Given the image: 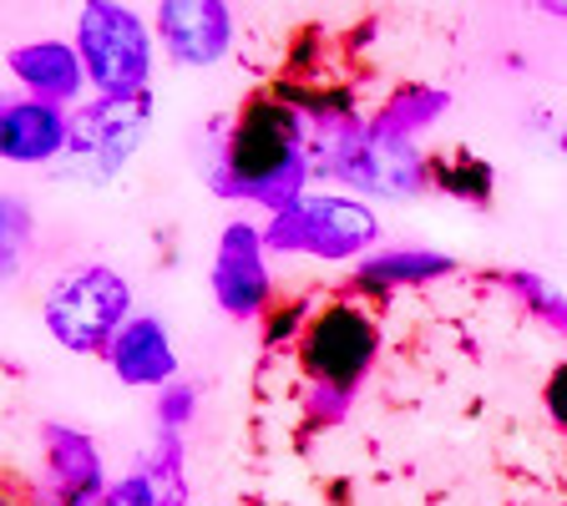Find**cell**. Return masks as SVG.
Returning <instances> with one entry per match:
<instances>
[{
	"label": "cell",
	"mask_w": 567,
	"mask_h": 506,
	"mask_svg": "<svg viewBox=\"0 0 567 506\" xmlns=\"http://www.w3.org/2000/svg\"><path fill=\"white\" fill-rule=\"evenodd\" d=\"M6 218H11V228H6V269L16 273V264H21V244H25V224H21V203H6Z\"/></svg>",
	"instance_id": "cell-19"
},
{
	"label": "cell",
	"mask_w": 567,
	"mask_h": 506,
	"mask_svg": "<svg viewBox=\"0 0 567 506\" xmlns=\"http://www.w3.org/2000/svg\"><path fill=\"white\" fill-rule=\"evenodd\" d=\"M309 173H315V163H309L305 117L284 96H259L238 112L224 142V163L213 173V188L224 198H248L279 213L309 193Z\"/></svg>",
	"instance_id": "cell-1"
},
{
	"label": "cell",
	"mask_w": 567,
	"mask_h": 506,
	"mask_svg": "<svg viewBox=\"0 0 567 506\" xmlns=\"http://www.w3.org/2000/svg\"><path fill=\"white\" fill-rule=\"evenodd\" d=\"M563 142H567V137H563Z\"/></svg>",
	"instance_id": "cell-21"
},
{
	"label": "cell",
	"mask_w": 567,
	"mask_h": 506,
	"mask_svg": "<svg viewBox=\"0 0 567 506\" xmlns=\"http://www.w3.org/2000/svg\"><path fill=\"white\" fill-rule=\"evenodd\" d=\"M47 446V472H51V496L76 502V496H106V472H102V451L92 446V436L71 431V425H47L41 431Z\"/></svg>",
	"instance_id": "cell-12"
},
{
	"label": "cell",
	"mask_w": 567,
	"mask_h": 506,
	"mask_svg": "<svg viewBox=\"0 0 567 506\" xmlns=\"http://www.w3.org/2000/svg\"><path fill=\"white\" fill-rule=\"evenodd\" d=\"M269 244H264L259 224H228L213 254V299L234 319H254L269 304V264H264Z\"/></svg>",
	"instance_id": "cell-7"
},
{
	"label": "cell",
	"mask_w": 567,
	"mask_h": 506,
	"mask_svg": "<svg viewBox=\"0 0 567 506\" xmlns=\"http://www.w3.org/2000/svg\"><path fill=\"white\" fill-rule=\"evenodd\" d=\"M157 41L177 66H213L228 56L234 11L224 0H163L157 6Z\"/></svg>",
	"instance_id": "cell-8"
},
{
	"label": "cell",
	"mask_w": 567,
	"mask_h": 506,
	"mask_svg": "<svg viewBox=\"0 0 567 506\" xmlns=\"http://www.w3.org/2000/svg\"><path fill=\"white\" fill-rule=\"evenodd\" d=\"M102 506H173V502H167V492L157 486L153 472H132V476L106 486Z\"/></svg>",
	"instance_id": "cell-15"
},
{
	"label": "cell",
	"mask_w": 567,
	"mask_h": 506,
	"mask_svg": "<svg viewBox=\"0 0 567 506\" xmlns=\"http://www.w3.org/2000/svg\"><path fill=\"white\" fill-rule=\"evenodd\" d=\"M147 137V96L137 102H96L71 112V147H66V173L86 177V183H112L132 153Z\"/></svg>",
	"instance_id": "cell-6"
},
{
	"label": "cell",
	"mask_w": 567,
	"mask_h": 506,
	"mask_svg": "<svg viewBox=\"0 0 567 506\" xmlns=\"http://www.w3.org/2000/svg\"><path fill=\"white\" fill-rule=\"evenodd\" d=\"M188 411H193V390L167 385L163 401H157V421H163V431H177V425L188 421Z\"/></svg>",
	"instance_id": "cell-17"
},
{
	"label": "cell",
	"mask_w": 567,
	"mask_h": 506,
	"mask_svg": "<svg viewBox=\"0 0 567 506\" xmlns=\"http://www.w3.org/2000/svg\"><path fill=\"white\" fill-rule=\"evenodd\" d=\"M512 289H517V295L527 299L532 309H543V314L553 319L557 330L567 334V299H563V295H553V289H547L543 279H532V273H512Z\"/></svg>",
	"instance_id": "cell-16"
},
{
	"label": "cell",
	"mask_w": 567,
	"mask_h": 506,
	"mask_svg": "<svg viewBox=\"0 0 567 506\" xmlns=\"http://www.w3.org/2000/svg\"><path fill=\"white\" fill-rule=\"evenodd\" d=\"M431 177H441L456 198H486L492 193V167L476 163V157H451V163H436Z\"/></svg>",
	"instance_id": "cell-14"
},
{
	"label": "cell",
	"mask_w": 567,
	"mask_h": 506,
	"mask_svg": "<svg viewBox=\"0 0 567 506\" xmlns=\"http://www.w3.org/2000/svg\"><path fill=\"white\" fill-rule=\"evenodd\" d=\"M380 238V218L365 203L344 198V193H305L289 208L269 213L264 244L269 254H305V259L344 264L360 259Z\"/></svg>",
	"instance_id": "cell-3"
},
{
	"label": "cell",
	"mask_w": 567,
	"mask_h": 506,
	"mask_svg": "<svg viewBox=\"0 0 567 506\" xmlns=\"http://www.w3.org/2000/svg\"><path fill=\"white\" fill-rule=\"evenodd\" d=\"M76 51L86 66V86L106 102H137L153 82V31L137 11L92 0L76 16Z\"/></svg>",
	"instance_id": "cell-2"
},
{
	"label": "cell",
	"mask_w": 567,
	"mask_h": 506,
	"mask_svg": "<svg viewBox=\"0 0 567 506\" xmlns=\"http://www.w3.org/2000/svg\"><path fill=\"white\" fill-rule=\"evenodd\" d=\"M375 350H380L375 319H370L365 304H350V299L324 304L299 334V360H305L309 380L319 390H340V395H350L365 380Z\"/></svg>",
	"instance_id": "cell-5"
},
{
	"label": "cell",
	"mask_w": 567,
	"mask_h": 506,
	"mask_svg": "<svg viewBox=\"0 0 567 506\" xmlns=\"http://www.w3.org/2000/svg\"><path fill=\"white\" fill-rule=\"evenodd\" d=\"M106 365H112V375L132 390H167L173 385L177 354H173V340H167V330H163V319L132 314L127 324H122V334L112 340V350H106Z\"/></svg>",
	"instance_id": "cell-10"
},
{
	"label": "cell",
	"mask_w": 567,
	"mask_h": 506,
	"mask_svg": "<svg viewBox=\"0 0 567 506\" xmlns=\"http://www.w3.org/2000/svg\"><path fill=\"white\" fill-rule=\"evenodd\" d=\"M547 11H553V16H567V6H547Z\"/></svg>",
	"instance_id": "cell-20"
},
{
	"label": "cell",
	"mask_w": 567,
	"mask_h": 506,
	"mask_svg": "<svg viewBox=\"0 0 567 506\" xmlns=\"http://www.w3.org/2000/svg\"><path fill=\"white\" fill-rule=\"evenodd\" d=\"M132 319V289L117 269L86 264L47 295V330L71 354H106Z\"/></svg>",
	"instance_id": "cell-4"
},
{
	"label": "cell",
	"mask_w": 567,
	"mask_h": 506,
	"mask_svg": "<svg viewBox=\"0 0 567 506\" xmlns=\"http://www.w3.org/2000/svg\"><path fill=\"white\" fill-rule=\"evenodd\" d=\"M543 405H547V415H553V425H557V431H567V360L553 370V380H547V390H543Z\"/></svg>",
	"instance_id": "cell-18"
},
{
	"label": "cell",
	"mask_w": 567,
	"mask_h": 506,
	"mask_svg": "<svg viewBox=\"0 0 567 506\" xmlns=\"http://www.w3.org/2000/svg\"><path fill=\"white\" fill-rule=\"evenodd\" d=\"M71 147V112L35 96H16L0 112V153L16 167H41L66 157Z\"/></svg>",
	"instance_id": "cell-9"
},
{
	"label": "cell",
	"mask_w": 567,
	"mask_h": 506,
	"mask_svg": "<svg viewBox=\"0 0 567 506\" xmlns=\"http://www.w3.org/2000/svg\"><path fill=\"white\" fill-rule=\"evenodd\" d=\"M451 273L446 254H431V248H401V254H375V259H360L354 273V289L360 295H385V289H401V283H425Z\"/></svg>",
	"instance_id": "cell-13"
},
{
	"label": "cell",
	"mask_w": 567,
	"mask_h": 506,
	"mask_svg": "<svg viewBox=\"0 0 567 506\" xmlns=\"http://www.w3.org/2000/svg\"><path fill=\"white\" fill-rule=\"evenodd\" d=\"M11 71H16V82L25 86V96L51 102V106L76 102L82 86H86L82 51L66 47V41H31V47H16Z\"/></svg>",
	"instance_id": "cell-11"
}]
</instances>
